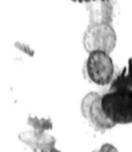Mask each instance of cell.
<instances>
[{"label": "cell", "instance_id": "1", "mask_svg": "<svg viewBox=\"0 0 132 152\" xmlns=\"http://www.w3.org/2000/svg\"><path fill=\"white\" fill-rule=\"evenodd\" d=\"M101 105L114 124L132 123V88L109 91L101 96Z\"/></svg>", "mask_w": 132, "mask_h": 152}, {"label": "cell", "instance_id": "2", "mask_svg": "<svg viewBox=\"0 0 132 152\" xmlns=\"http://www.w3.org/2000/svg\"><path fill=\"white\" fill-rule=\"evenodd\" d=\"M83 45L88 53L101 51L112 52L116 45V32L111 23H91L83 36Z\"/></svg>", "mask_w": 132, "mask_h": 152}, {"label": "cell", "instance_id": "3", "mask_svg": "<svg viewBox=\"0 0 132 152\" xmlns=\"http://www.w3.org/2000/svg\"><path fill=\"white\" fill-rule=\"evenodd\" d=\"M85 71L92 83L98 86H107L112 83V76H114L112 58L109 56V53L101 51L88 53Z\"/></svg>", "mask_w": 132, "mask_h": 152}, {"label": "cell", "instance_id": "4", "mask_svg": "<svg viewBox=\"0 0 132 152\" xmlns=\"http://www.w3.org/2000/svg\"><path fill=\"white\" fill-rule=\"evenodd\" d=\"M82 115L88 120V123L96 129V131H107L114 128L116 124H114L103 111L101 105V96L98 92H90L84 96L80 105Z\"/></svg>", "mask_w": 132, "mask_h": 152}, {"label": "cell", "instance_id": "5", "mask_svg": "<svg viewBox=\"0 0 132 152\" xmlns=\"http://www.w3.org/2000/svg\"><path fill=\"white\" fill-rule=\"evenodd\" d=\"M19 140L29 147L34 152H45L55 148L56 139L48 132H37L34 129L23 131L19 134Z\"/></svg>", "mask_w": 132, "mask_h": 152}, {"label": "cell", "instance_id": "6", "mask_svg": "<svg viewBox=\"0 0 132 152\" xmlns=\"http://www.w3.org/2000/svg\"><path fill=\"white\" fill-rule=\"evenodd\" d=\"M130 88H132V59H128V64L111 83V91Z\"/></svg>", "mask_w": 132, "mask_h": 152}, {"label": "cell", "instance_id": "7", "mask_svg": "<svg viewBox=\"0 0 132 152\" xmlns=\"http://www.w3.org/2000/svg\"><path fill=\"white\" fill-rule=\"evenodd\" d=\"M27 123L34 131L47 132L52 129V121L50 118H39V116H28Z\"/></svg>", "mask_w": 132, "mask_h": 152}, {"label": "cell", "instance_id": "8", "mask_svg": "<svg viewBox=\"0 0 132 152\" xmlns=\"http://www.w3.org/2000/svg\"><path fill=\"white\" fill-rule=\"evenodd\" d=\"M92 152H119L116 150V147L112 144H109V143H106V144H103L99 150L96 151H92Z\"/></svg>", "mask_w": 132, "mask_h": 152}, {"label": "cell", "instance_id": "9", "mask_svg": "<svg viewBox=\"0 0 132 152\" xmlns=\"http://www.w3.org/2000/svg\"><path fill=\"white\" fill-rule=\"evenodd\" d=\"M72 1H79V3H95V1H109V0H72Z\"/></svg>", "mask_w": 132, "mask_h": 152}, {"label": "cell", "instance_id": "10", "mask_svg": "<svg viewBox=\"0 0 132 152\" xmlns=\"http://www.w3.org/2000/svg\"><path fill=\"white\" fill-rule=\"evenodd\" d=\"M45 152H61V151H59L58 148H51V150H48V151H45Z\"/></svg>", "mask_w": 132, "mask_h": 152}]
</instances>
